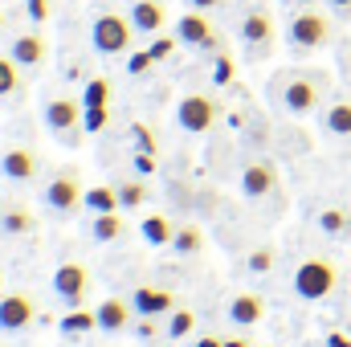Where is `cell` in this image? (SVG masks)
I'll list each match as a JSON object with an SVG mask.
<instances>
[{
    "instance_id": "1",
    "label": "cell",
    "mask_w": 351,
    "mask_h": 347,
    "mask_svg": "<svg viewBox=\"0 0 351 347\" xmlns=\"http://www.w3.org/2000/svg\"><path fill=\"white\" fill-rule=\"evenodd\" d=\"M323 98V74H282L278 78V102L290 115H311Z\"/></svg>"
},
{
    "instance_id": "2",
    "label": "cell",
    "mask_w": 351,
    "mask_h": 347,
    "mask_svg": "<svg viewBox=\"0 0 351 347\" xmlns=\"http://www.w3.org/2000/svg\"><path fill=\"white\" fill-rule=\"evenodd\" d=\"M131 37H135V25H131V16H119V12H102L94 21V29H90V45L102 58L127 53L131 49Z\"/></svg>"
},
{
    "instance_id": "3",
    "label": "cell",
    "mask_w": 351,
    "mask_h": 347,
    "mask_svg": "<svg viewBox=\"0 0 351 347\" xmlns=\"http://www.w3.org/2000/svg\"><path fill=\"white\" fill-rule=\"evenodd\" d=\"M335 265L323 258H306L298 270H294V294L298 298H306V302H319V298H327L331 290H335Z\"/></svg>"
},
{
    "instance_id": "4",
    "label": "cell",
    "mask_w": 351,
    "mask_h": 347,
    "mask_svg": "<svg viewBox=\"0 0 351 347\" xmlns=\"http://www.w3.org/2000/svg\"><path fill=\"white\" fill-rule=\"evenodd\" d=\"M82 196H86V192H82L78 176H74V172H62V176H53V180L45 184L41 204H45V213H53L58 221H66V217H74V213H78Z\"/></svg>"
},
{
    "instance_id": "5",
    "label": "cell",
    "mask_w": 351,
    "mask_h": 347,
    "mask_svg": "<svg viewBox=\"0 0 351 347\" xmlns=\"http://www.w3.org/2000/svg\"><path fill=\"white\" fill-rule=\"evenodd\" d=\"M176 41L188 45V49H200V53L221 49V37H217L208 12H200V8H192V12H184V16L176 21Z\"/></svg>"
},
{
    "instance_id": "6",
    "label": "cell",
    "mask_w": 351,
    "mask_h": 347,
    "mask_svg": "<svg viewBox=\"0 0 351 347\" xmlns=\"http://www.w3.org/2000/svg\"><path fill=\"white\" fill-rule=\"evenodd\" d=\"M331 41V21L323 16V12H298L294 21H290V45L298 49V53H311V49H323Z\"/></svg>"
},
{
    "instance_id": "7",
    "label": "cell",
    "mask_w": 351,
    "mask_h": 347,
    "mask_svg": "<svg viewBox=\"0 0 351 347\" xmlns=\"http://www.w3.org/2000/svg\"><path fill=\"white\" fill-rule=\"evenodd\" d=\"M217 123V102L208 94H184L176 102V127L188 135H204Z\"/></svg>"
},
{
    "instance_id": "8",
    "label": "cell",
    "mask_w": 351,
    "mask_h": 347,
    "mask_svg": "<svg viewBox=\"0 0 351 347\" xmlns=\"http://www.w3.org/2000/svg\"><path fill=\"white\" fill-rule=\"evenodd\" d=\"M241 45H245L250 62H258V58L269 53V45H274V16L265 8H250L241 16Z\"/></svg>"
},
{
    "instance_id": "9",
    "label": "cell",
    "mask_w": 351,
    "mask_h": 347,
    "mask_svg": "<svg viewBox=\"0 0 351 347\" xmlns=\"http://www.w3.org/2000/svg\"><path fill=\"white\" fill-rule=\"evenodd\" d=\"M82 98H66V94H58V98H45V106H41V119H45V127L62 139L66 131H74L78 123H82Z\"/></svg>"
},
{
    "instance_id": "10",
    "label": "cell",
    "mask_w": 351,
    "mask_h": 347,
    "mask_svg": "<svg viewBox=\"0 0 351 347\" xmlns=\"http://www.w3.org/2000/svg\"><path fill=\"white\" fill-rule=\"evenodd\" d=\"M86 290H90L86 265H78V261H66V265H58V270H53V294H58L66 307H82Z\"/></svg>"
},
{
    "instance_id": "11",
    "label": "cell",
    "mask_w": 351,
    "mask_h": 347,
    "mask_svg": "<svg viewBox=\"0 0 351 347\" xmlns=\"http://www.w3.org/2000/svg\"><path fill=\"white\" fill-rule=\"evenodd\" d=\"M45 53H49V41H45V33H16L12 37V49H8V58L21 66V70H33V66H41L45 62Z\"/></svg>"
},
{
    "instance_id": "12",
    "label": "cell",
    "mask_w": 351,
    "mask_h": 347,
    "mask_svg": "<svg viewBox=\"0 0 351 347\" xmlns=\"http://www.w3.org/2000/svg\"><path fill=\"white\" fill-rule=\"evenodd\" d=\"M37 319V307L29 294H0V331H21Z\"/></svg>"
},
{
    "instance_id": "13",
    "label": "cell",
    "mask_w": 351,
    "mask_h": 347,
    "mask_svg": "<svg viewBox=\"0 0 351 347\" xmlns=\"http://www.w3.org/2000/svg\"><path fill=\"white\" fill-rule=\"evenodd\" d=\"M0 176L12 180V184H29V180H37V156H33L29 147H8V152L0 156Z\"/></svg>"
},
{
    "instance_id": "14",
    "label": "cell",
    "mask_w": 351,
    "mask_h": 347,
    "mask_svg": "<svg viewBox=\"0 0 351 347\" xmlns=\"http://www.w3.org/2000/svg\"><path fill=\"white\" fill-rule=\"evenodd\" d=\"M127 16H131V25H135V33H143V37H152V33H160V29H164V21H168V8H164L160 0H135Z\"/></svg>"
},
{
    "instance_id": "15",
    "label": "cell",
    "mask_w": 351,
    "mask_h": 347,
    "mask_svg": "<svg viewBox=\"0 0 351 347\" xmlns=\"http://www.w3.org/2000/svg\"><path fill=\"white\" fill-rule=\"evenodd\" d=\"M274 184H278V172H274L265 160H254V164H245V168H241V192H245L250 200L265 196Z\"/></svg>"
},
{
    "instance_id": "16",
    "label": "cell",
    "mask_w": 351,
    "mask_h": 347,
    "mask_svg": "<svg viewBox=\"0 0 351 347\" xmlns=\"http://www.w3.org/2000/svg\"><path fill=\"white\" fill-rule=\"evenodd\" d=\"M131 311H135V302H127V298H106L94 315H98V327L102 331H110V335H119V331H127V323H131Z\"/></svg>"
},
{
    "instance_id": "17",
    "label": "cell",
    "mask_w": 351,
    "mask_h": 347,
    "mask_svg": "<svg viewBox=\"0 0 351 347\" xmlns=\"http://www.w3.org/2000/svg\"><path fill=\"white\" fill-rule=\"evenodd\" d=\"M131 302H135V311H139V315H152V319L172 315V307H176V298L168 294V290H152V286H139Z\"/></svg>"
},
{
    "instance_id": "18",
    "label": "cell",
    "mask_w": 351,
    "mask_h": 347,
    "mask_svg": "<svg viewBox=\"0 0 351 347\" xmlns=\"http://www.w3.org/2000/svg\"><path fill=\"white\" fill-rule=\"evenodd\" d=\"M262 315H265V302L258 294H237V298L229 302V319H233L237 327H254Z\"/></svg>"
},
{
    "instance_id": "19",
    "label": "cell",
    "mask_w": 351,
    "mask_h": 347,
    "mask_svg": "<svg viewBox=\"0 0 351 347\" xmlns=\"http://www.w3.org/2000/svg\"><path fill=\"white\" fill-rule=\"evenodd\" d=\"M33 225H37V217H33L25 204H12V208L0 213V229H4V237H29Z\"/></svg>"
},
{
    "instance_id": "20",
    "label": "cell",
    "mask_w": 351,
    "mask_h": 347,
    "mask_svg": "<svg viewBox=\"0 0 351 347\" xmlns=\"http://www.w3.org/2000/svg\"><path fill=\"white\" fill-rule=\"evenodd\" d=\"M82 208L86 213H119L123 208V200H119V188H110V184H98V188H86V196H82Z\"/></svg>"
},
{
    "instance_id": "21",
    "label": "cell",
    "mask_w": 351,
    "mask_h": 347,
    "mask_svg": "<svg viewBox=\"0 0 351 347\" xmlns=\"http://www.w3.org/2000/svg\"><path fill=\"white\" fill-rule=\"evenodd\" d=\"M90 237H94L98 246L119 241V237H123V217H119V213H98L94 225H90Z\"/></svg>"
},
{
    "instance_id": "22",
    "label": "cell",
    "mask_w": 351,
    "mask_h": 347,
    "mask_svg": "<svg viewBox=\"0 0 351 347\" xmlns=\"http://www.w3.org/2000/svg\"><path fill=\"white\" fill-rule=\"evenodd\" d=\"M58 327H62V335H86V331H94V327H98V315L78 307L74 315H62V319H58Z\"/></svg>"
},
{
    "instance_id": "23",
    "label": "cell",
    "mask_w": 351,
    "mask_h": 347,
    "mask_svg": "<svg viewBox=\"0 0 351 347\" xmlns=\"http://www.w3.org/2000/svg\"><path fill=\"white\" fill-rule=\"evenodd\" d=\"M172 225L164 221V217H143V241L147 246H156V250H164V246H172Z\"/></svg>"
},
{
    "instance_id": "24",
    "label": "cell",
    "mask_w": 351,
    "mask_h": 347,
    "mask_svg": "<svg viewBox=\"0 0 351 347\" xmlns=\"http://www.w3.org/2000/svg\"><path fill=\"white\" fill-rule=\"evenodd\" d=\"M172 246H176V254H180V258H196V254H200V246H204V237H200V229H196V225H184V229H176Z\"/></svg>"
},
{
    "instance_id": "25",
    "label": "cell",
    "mask_w": 351,
    "mask_h": 347,
    "mask_svg": "<svg viewBox=\"0 0 351 347\" xmlns=\"http://www.w3.org/2000/svg\"><path fill=\"white\" fill-rule=\"evenodd\" d=\"M323 127H327L331 135H351V102H335V106H327Z\"/></svg>"
},
{
    "instance_id": "26",
    "label": "cell",
    "mask_w": 351,
    "mask_h": 347,
    "mask_svg": "<svg viewBox=\"0 0 351 347\" xmlns=\"http://www.w3.org/2000/svg\"><path fill=\"white\" fill-rule=\"evenodd\" d=\"M110 94H114V86L106 78H90L82 86V106H110Z\"/></svg>"
},
{
    "instance_id": "27",
    "label": "cell",
    "mask_w": 351,
    "mask_h": 347,
    "mask_svg": "<svg viewBox=\"0 0 351 347\" xmlns=\"http://www.w3.org/2000/svg\"><path fill=\"white\" fill-rule=\"evenodd\" d=\"M21 90V66L0 53V98H12Z\"/></svg>"
},
{
    "instance_id": "28",
    "label": "cell",
    "mask_w": 351,
    "mask_h": 347,
    "mask_svg": "<svg viewBox=\"0 0 351 347\" xmlns=\"http://www.w3.org/2000/svg\"><path fill=\"white\" fill-rule=\"evenodd\" d=\"M192 327H196V315H192V311H184V307H180L176 315H168V339H172V344L188 339V335H192Z\"/></svg>"
},
{
    "instance_id": "29",
    "label": "cell",
    "mask_w": 351,
    "mask_h": 347,
    "mask_svg": "<svg viewBox=\"0 0 351 347\" xmlns=\"http://www.w3.org/2000/svg\"><path fill=\"white\" fill-rule=\"evenodd\" d=\"M319 225H323V233H331V237H343L351 229V221H348L343 208H323V213H319Z\"/></svg>"
},
{
    "instance_id": "30",
    "label": "cell",
    "mask_w": 351,
    "mask_h": 347,
    "mask_svg": "<svg viewBox=\"0 0 351 347\" xmlns=\"http://www.w3.org/2000/svg\"><path fill=\"white\" fill-rule=\"evenodd\" d=\"M143 196H147L143 180H119V200H123V208H139Z\"/></svg>"
},
{
    "instance_id": "31",
    "label": "cell",
    "mask_w": 351,
    "mask_h": 347,
    "mask_svg": "<svg viewBox=\"0 0 351 347\" xmlns=\"http://www.w3.org/2000/svg\"><path fill=\"white\" fill-rule=\"evenodd\" d=\"M106 123H110V106H86L82 110V131H90V135H98Z\"/></svg>"
},
{
    "instance_id": "32",
    "label": "cell",
    "mask_w": 351,
    "mask_h": 347,
    "mask_svg": "<svg viewBox=\"0 0 351 347\" xmlns=\"http://www.w3.org/2000/svg\"><path fill=\"white\" fill-rule=\"evenodd\" d=\"M131 139H135V152H147V156H156V152H160V147H156L152 127H143V123H131Z\"/></svg>"
},
{
    "instance_id": "33",
    "label": "cell",
    "mask_w": 351,
    "mask_h": 347,
    "mask_svg": "<svg viewBox=\"0 0 351 347\" xmlns=\"http://www.w3.org/2000/svg\"><path fill=\"white\" fill-rule=\"evenodd\" d=\"M229 82H233V58L217 53V62H213V86H229Z\"/></svg>"
},
{
    "instance_id": "34",
    "label": "cell",
    "mask_w": 351,
    "mask_h": 347,
    "mask_svg": "<svg viewBox=\"0 0 351 347\" xmlns=\"http://www.w3.org/2000/svg\"><path fill=\"white\" fill-rule=\"evenodd\" d=\"M25 12H29L33 25H45L49 12H53V0H25Z\"/></svg>"
},
{
    "instance_id": "35",
    "label": "cell",
    "mask_w": 351,
    "mask_h": 347,
    "mask_svg": "<svg viewBox=\"0 0 351 347\" xmlns=\"http://www.w3.org/2000/svg\"><path fill=\"white\" fill-rule=\"evenodd\" d=\"M152 66H156L152 49H139V53H131V58H127V74H147Z\"/></svg>"
},
{
    "instance_id": "36",
    "label": "cell",
    "mask_w": 351,
    "mask_h": 347,
    "mask_svg": "<svg viewBox=\"0 0 351 347\" xmlns=\"http://www.w3.org/2000/svg\"><path fill=\"white\" fill-rule=\"evenodd\" d=\"M135 335H139V344H156V339H160V327H156V319H152V315H143V319L135 323Z\"/></svg>"
},
{
    "instance_id": "37",
    "label": "cell",
    "mask_w": 351,
    "mask_h": 347,
    "mask_svg": "<svg viewBox=\"0 0 351 347\" xmlns=\"http://www.w3.org/2000/svg\"><path fill=\"white\" fill-rule=\"evenodd\" d=\"M250 270H254V274H269V270H274V250H254V254H250Z\"/></svg>"
},
{
    "instance_id": "38",
    "label": "cell",
    "mask_w": 351,
    "mask_h": 347,
    "mask_svg": "<svg viewBox=\"0 0 351 347\" xmlns=\"http://www.w3.org/2000/svg\"><path fill=\"white\" fill-rule=\"evenodd\" d=\"M147 49H152V58H156V62H164V58H172V49H176V37H156V41H152Z\"/></svg>"
},
{
    "instance_id": "39",
    "label": "cell",
    "mask_w": 351,
    "mask_h": 347,
    "mask_svg": "<svg viewBox=\"0 0 351 347\" xmlns=\"http://www.w3.org/2000/svg\"><path fill=\"white\" fill-rule=\"evenodd\" d=\"M135 172H139V176H152V172H156V156H147V152H135Z\"/></svg>"
},
{
    "instance_id": "40",
    "label": "cell",
    "mask_w": 351,
    "mask_h": 347,
    "mask_svg": "<svg viewBox=\"0 0 351 347\" xmlns=\"http://www.w3.org/2000/svg\"><path fill=\"white\" fill-rule=\"evenodd\" d=\"M327 347H351V335H343V331H331V335H327Z\"/></svg>"
},
{
    "instance_id": "41",
    "label": "cell",
    "mask_w": 351,
    "mask_h": 347,
    "mask_svg": "<svg viewBox=\"0 0 351 347\" xmlns=\"http://www.w3.org/2000/svg\"><path fill=\"white\" fill-rule=\"evenodd\" d=\"M192 347H225V339H221V335H200Z\"/></svg>"
},
{
    "instance_id": "42",
    "label": "cell",
    "mask_w": 351,
    "mask_h": 347,
    "mask_svg": "<svg viewBox=\"0 0 351 347\" xmlns=\"http://www.w3.org/2000/svg\"><path fill=\"white\" fill-rule=\"evenodd\" d=\"M331 8H335L339 16H351V0H331Z\"/></svg>"
},
{
    "instance_id": "43",
    "label": "cell",
    "mask_w": 351,
    "mask_h": 347,
    "mask_svg": "<svg viewBox=\"0 0 351 347\" xmlns=\"http://www.w3.org/2000/svg\"><path fill=\"white\" fill-rule=\"evenodd\" d=\"M188 4H192V8H200V12H208V8H217L221 0H188Z\"/></svg>"
},
{
    "instance_id": "44",
    "label": "cell",
    "mask_w": 351,
    "mask_h": 347,
    "mask_svg": "<svg viewBox=\"0 0 351 347\" xmlns=\"http://www.w3.org/2000/svg\"><path fill=\"white\" fill-rule=\"evenodd\" d=\"M225 347H254L250 339H225Z\"/></svg>"
},
{
    "instance_id": "45",
    "label": "cell",
    "mask_w": 351,
    "mask_h": 347,
    "mask_svg": "<svg viewBox=\"0 0 351 347\" xmlns=\"http://www.w3.org/2000/svg\"><path fill=\"white\" fill-rule=\"evenodd\" d=\"M294 4H306V8H311V4H315V0H294Z\"/></svg>"
},
{
    "instance_id": "46",
    "label": "cell",
    "mask_w": 351,
    "mask_h": 347,
    "mask_svg": "<svg viewBox=\"0 0 351 347\" xmlns=\"http://www.w3.org/2000/svg\"><path fill=\"white\" fill-rule=\"evenodd\" d=\"M0 29H4V12H0Z\"/></svg>"
},
{
    "instance_id": "47",
    "label": "cell",
    "mask_w": 351,
    "mask_h": 347,
    "mask_svg": "<svg viewBox=\"0 0 351 347\" xmlns=\"http://www.w3.org/2000/svg\"><path fill=\"white\" fill-rule=\"evenodd\" d=\"M0 290H4V274H0Z\"/></svg>"
}]
</instances>
